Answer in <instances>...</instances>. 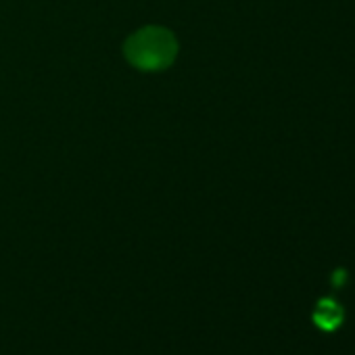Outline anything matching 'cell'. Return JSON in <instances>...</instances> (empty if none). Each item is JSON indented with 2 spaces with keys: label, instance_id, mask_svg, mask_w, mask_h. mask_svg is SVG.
<instances>
[{
  "label": "cell",
  "instance_id": "cell-2",
  "mask_svg": "<svg viewBox=\"0 0 355 355\" xmlns=\"http://www.w3.org/2000/svg\"><path fill=\"white\" fill-rule=\"evenodd\" d=\"M343 318H345L343 307L334 299H322L313 311V322L322 330H336L340 326Z\"/></svg>",
  "mask_w": 355,
  "mask_h": 355
},
{
  "label": "cell",
  "instance_id": "cell-1",
  "mask_svg": "<svg viewBox=\"0 0 355 355\" xmlns=\"http://www.w3.org/2000/svg\"><path fill=\"white\" fill-rule=\"evenodd\" d=\"M123 51L134 67L144 71H159L173 63L178 42L171 32L150 26L130 36Z\"/></svg>",
  "mask_w": 355,
  "mask_h": 355
},
{
  "label": "cell",
  "instance_id": "cell-3",
  "mask_svg": "<svg viewBox=\"0 0 355 355\" xmlns=\"http://www.w3.org/2000/svg\"><path fill=\"white\" fill-rule=\"evenodd\" d=\"M347 282V272L345 270H336L334 276H332V284L334 286H343Z\"/></svg>",
  "mask_w": 355,
  "mask_h": 355
}]
</instances>
